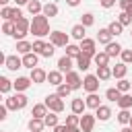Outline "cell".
I'll return each instance as SVG.
<instances>
[{"instance_id":"6da1fadb","label":"cell","mask_w":132,"mask_h":132,"mask_svg":"<svg viewBox=\"0 0 132 132\" xmlns=\"http://www.w3.org/2000/svg\"><path fill=\"white\" fill-rule=\"evenodd\" d=\"M31 33H33L35 37H39V39L52 33V31H50V19H47L43 12L33 16V21H31Z\"/></svg>"},{"instance_id":"7a4b0ae2","label":"cell","mask_w":132,"mask_h":132,"mask_svg":"<svg viewBox=\"0 0 132 132\" xmlns=\"http://www.w3.org/2000/svg\"><path fill=\"white\" fill-rule=\"evenodd\" d=\"M27 103H29V97H27L25 93H16V95H10V97H6V101H4V105H6L10 111H19V109H25V107H27Z\"/></svg>"},{"instance_id":"3957f363","label":"cell","mask_w":132,"mask_h":132,"mask_svg":"<svg viewBox=\"0 0 132 132\" xmlns=\"http://www.w3.org/2000/svg\"><path fill=\"white\" fill-rule=\"evenodd\" d=\"M27 33H31V21L25 19V16H21L19 21H14V35H12V37H16V39H25Z\"/></svg>"},{"instance_id":"277c9868","label":"cell","mask_w":132,"mask_h":132,"mask_svg":"<svg viewBox=\"0 0 132 132\" xmlns=\"http://www.w3.org/2000/svg\"><path fill=\"white\" fill-rule=\"evenodd\" d=\"M43 103L47 105V109H50V111H56V113H62V111H64V107H66V105H64V99H62L58 93L47 95Z\"/></svg>"},{"instance_id":"5b68a950","label":"cell","mask_w":132,"mask_h":132,"mask_svg":"<svg viewBox=\"0 0 132 132\" xmlns=\"http://www.w3.org/2000/svg\"><path fill=\"white\" fill-rule=\"evenodd\" d=\"M50 43H54L56 47H66L70 43V37L64 31H52L50 33Z\"/></svg>"},{"instance_id":"8992f818","label":"cell","mask_w":132,"mask_h":132,"mask_svg":"<svg viewBox=\"0 0 132 132\" xmlns=\"http://www.w3.org/2000/svg\"><path fill=\"white\" fill-rule=\"evenodd\" d=\"M99 76L97 74H87L85 78H82V89L87 91V93H97L99 91Z\"/></svg>"},{"instance_id":"52a82bcc","label":"cell","mask_w":132,"mask_h":132,"mask_svg":"<svg viewBox=\"0 0 132 132\" xmlns=\"http://www.w3.org/2000/svg\"><path fill=\"white\" fill-rule=\"evenodd\" d=\"M78 45H80V52H82V54H87V56H91V58L97 54V41H95V39L85 37L82 41H78Z\"/></svg>"},{"instance_id":"ba28073f","label":"cell","mask_w":132,"mask_h":132,"mask_svg":"<svg viewBox=\"0 0 132 132\" xmlns=\"http://www.w3.org/2000/svg\"><path fill=\"white\" fill-rule=\"evenodd\" d=\"M95 122H97L95 113H87V111H85V113L80 116V128H82V132H93Z\"/></svg>"},{"instance_id":"9c48e42d","label":"cell","mask_w":132,"mask_h":132,"mask_svg":"<svg viewBox=\"0 0 132 132\" xmlns=\"http://www.w3.org/2000/svg\"><path fill=\"white\" fill-rule=\"evenodd\" d=\"M4 66H6L8 70L16 72L19 68H23V58H19L16 54H10V56H6V62H4Z\"/></svg>"},{"instance_id":"30bf717a","label":"cell","mask_w":132,"mask_h":132,"mask_svg":"<svg viewBox=\"0 0 132 132\" xmlns=\"http://www.w3.org/2000/svg\"><path fill=\"white\" fill-rule=\"evenodd\" d=\"M66 82L72 87V91H76V89H80V87H82V78H80V74H78L76 70L66 72Z\"/></svg>"},{"instance_id":"8fae6325","label":"cell","mask_w":132,"mask_h":132,"mask_svg":"<svg viewBox=\"0 0 132 132\" xmlns=\"http://www.w3.org/2000/svg\"><path fill=\"white\" fill-rule=\"evenodd\" d=\"M31 85H33L31 76H16V80H14V91H16V93H25Z\"/></svg>"},{"instance_id":"7c38bea8","label":"cell","mask_w":132,"mask_h":132,"mask_svg":"<svg viewBox=\"0 0 132 132\" xmlns=\"http://www.w3.org/2000/svg\"><path fill=\"white\" fill-rule=\"evenodd\" d=\"M72 66H74V58H70V56H66V54L58 60V70H60V72H64V74H66V72H70V70H72Z\"/></svg>"},{"instance_id":"4fadbf2b","label":"cell","mask_w":132,"mask_h":132,"mask_svg":"<svg viewBox=\"0 0 132 132\" xmlns=\"http://www.w3.org/2000/svg\"><path fill=\"white\" fill-rule=\"evenodd\" d=\"M29 76H31L33 85H41V82H45V80H47V72H45L43 68H39V66H37V68H33Z\"/></svg>"},{"instance_id":"5bb4252c","label":"cell","mask_w":132,"mask_h":132,"mask_svg":"<svg viewBox=\"0 0 132 132\" xmlns=\"http://www.w3.org/2000/svg\"><path fill=\"white\" fill-rule=\"evenodd\" d=\"M70 111H72V113H78V116H82V113L87 111V101H85L82 97H76V99H72V103H70Z\"/></svg>"},{"instance_id":"9a60e30c","label":"cell","mask_w":132,"mask_h":132,"mask_svg":"<svg viewBox=\"0 0 132 132\" xmlns=\"http://www.w3.org/2000/svg\"><path fill=\"white\" fill-rule=\"evenodd\" d=\"M37 62H39V54H35V52H29V54H25L23 56V66L25 68H37Z\"/></svg>"},{"instance_id":"2e32d148","label":"cell","mask_w":132,"mask_h":132,"mask_svg":"<svg viewBox=\"0 0 132 132\" xmlns=\"http://www.w3.org/2000/svg\"><path fill=\"white\" fill-rule=\"evenodd\" d=\"M64 80H66L64 72H60V70H50V72H47V82H50V85L58 87V85H62Z\"/></svg>"},{"instance_id":"e0dca14e","label":"cell","mask_w":132,"mask_h":132,"mask_svg":"<svg viewBox=\"0 0 132 132\" xmlns=\"http://www.w3.org/2000/svg\"><path fill=\"white\" fill-rule=\"evenodd\" d=\"M70 37H74L76 41H82V39L87 37V27H85L82 23H78V25H74V27L70 29Z\"/></svg>"},{"instance_id":"ac0fdd59","label":"cell","mask_w":132,"mask_h":132,"mask_svg":"<svg viewBox=\"0 0 132 132\" xmlns=\"http://www.w3.org/2000/svg\"><path fill=\"white\" fill-rule=\"evenodd\" d=\"M111 116H113V113H111V107H109V105H99V107L95 109V118L101 120V122H107Z\"/></svg>"},{"instance_id":"d6986e66","label":"cell","mask_w":132,"mask_h":132,"mask_svg":"<svg viewBox=\"0 0 132 132\" xmlns=\"http://www.w3.org/2000/svg\"><path fill=\"white\" fill-rule=\"evenodd\" d=\"M91 60H93L91 56H87V54H82V52H80V56L76 58V68H78V70H82V72H87V70L91 68Z\"/></svg>"},{"instance_id":"ffe728a7","label":"cell","mask_w":132,"mask_h":132,"mask_svg":"<svg viewBox=\"0 0 132 132\" xmlns=\"http://www.w3.org/2000/svg\"><path fill=\"white\" fill-rule=\"evenodd\" d=\"M126 72H128V64H126V62H118V64L111 68V74H113V78H118V80L124 78Z\"/></svg>"},{"instance_id":"44dd1931","label":"cell","mask_w":132,"mask_h":132,"mask_svg":"<svg viewBox=\"0 0 132 132\" xmlns=\"http://www.w3.org/2000/svg\"><path fill=\"white\" fill-rule=\"evenodd\" d=\"M14 50H16V54H23V56H25V54L33 52V43H31V41H27V39H19Z\"/></svg>"},{"instance_id":"7402d4cb","label":"cell","mask_w":132,"mask_h":132,"mask_svg":"<svg viewBox=\"0 0 132 132\" xmlns=\"http://www.w3.org/2000/svg\"><path fill=\"white\" fill-rule=\"evenodd\" d=\"M109 54L107 52H97L95 56H93V62H95V66H109Z\"/></svg>"},{"instance_id":"603a6c76","label":"cell","mask_w":132,"mask_h":132,"mask_svg":"<svg viewBox=\"0 0 132 132\" xmlns=\"http://www.w3.org/2000/svg\"><path fill=\"white\" fill-rule=\"evenodd\" d=\"M27 126H29V130H31V132H43V128H45V122H43L41 118H31Z\"/></svg>"},{"instance_id":"cb8c5ba5","label":"cell","mask_w":132,"mask_h":132,"mask_svg":"<svg viewBox=\"0 0 132 132\" xmlns=\"http://www.w3.org/2000/svg\"><path fill=\"white\" fill-rule=\"evenodd\" d=\"M27 10H29V14H41L43 12V4H41V0H29V4H27Z\"/></svg>"},{"instance_id":"d4e9b609","label":"cell","mask_w":132,"mask_h":132,"mask_svg":"<svg viewBox=\"0 0 132 132\" xmlns=\"http://www.w3.org/2000/svg\"><path fill=\"white\" fill-rule=\"evenodd\" d=\"M43 14H45L47 19L58 16V4H56V2H45V4H43Z\"/></svg>"},{"instance_id":"484cf974","label":"cell","mask_w":132,"mask_h":132,"mask_svg":"<svg viewBox=\"0 0 132 132\" xmlns=\"http://www.w3.org/2000/svg\"><path fill=\"white\" fill-rule=\"evenodd\" d=\"M111 33H109V29L105 27V29H99V33H97V41L101 43V45H107V43H111Z\"/></svg>"},{"instance_id":"4316f807","label":"cell","mask_w":132,"mask_h":132,"mask_svg":"<svg viewBox=\"0 0 132 132\" xmlns=\"http://www.w3.org/2000/svg\"><path fill=\"white\" fill-rule=\"evenodd\" d=\"M122 50H124V47H122L118 41H111V43H107V45H105V52L109 54V58H116V56H120V54H122Z\"/></svg>"},{"instance_id":"83f0119b","label":"cell","mask_w":132,"mask_h":132,"mask_svg":"<svg viewBox=\"0 0 132 132\" xmlns=\"http://www.w3.org/2000/svg\"><path fill=\"white\" fill-rule=\"evenodd\" d=\"M85 101H87V107H89V109H97V107L101 105V99H99L97 93H89V95L85 97Z\"/></svg>"},{"instance_id":"f1b7e54d","label":"cell","mask_w":132,"mask_h":132,"mask_svg":"<svg viewBox=\"0 0 132 132\" xmlns=\"http://www.w3.org/2000/svg\"><path fill=\"white\" fill-rule=\"evenodd\" d=\"M31 116L33 118H45L47 116V105L45 103H37V105H33V109H31Z\"/></svg>"},{"instance_id":"f546056e","label":"cell","mask_w":132,"mask_h":132,"mask_svg":"<svg viewBox=\"0 0 132 132\" xmlns=\"http://www.w3.org/2000/svg\"><path fill=\"white\" fill-rule=\"evenodd\" d=\"M10 89H14V80L6 78V76H0V93H10Z\"/></svg>"},{"instance_id":"4dcf8cb0","label":"cell","mask_w":132,"mask_h":132,"mask_svg":"<svg viewBox=\"0 0 132 132\" xmlns=\"http://www.w3.org/2000/svg\"><path fill=\"white\" fill-rule=\"evenodd\" d=\"M122 97V91H118V87H111V89H107L105 91V99L107 101H111V103H118V99Z\"/></svg>"},{"instance_id":"1f68e13d","label":"cell","mask_w":132,"mask_h":132,"mask_svg":"<svg viewBox=\"0 0 132 132\" xmlns=\"http://www.w3.org/2000/svg\"><path fill=\"white\" fill-rule=\"evenodd\" d=\"M107 29H109V33H111L113 37H118V35H122V31H124V25H122L120 21H111V23L107 25Z\"/></svg>"},{"instance_id":"d6a6232c","label":"cell","mask_w":132,"mask_h":132,"mask_svg":"<svg viewBox=\"0 0 132 132\" xmlns=\"http://www.w3.org/2000/svg\"><path fill=\"white\" fill-rule=\"evenodd\" d=\"M97 76H99V80H109L113 74H111L109 66H97Z\"/></svg>"},{"instance_id":"836d02e7","label":"cell","mask_w":132,"mask_h":132,"mask_svg":"<svg viewBox=\"0 0 132 132\" xmlns=\"http://www.w3.org/2000/svg\"><path fill=\"white\" fill-rule=\"evenodd\" d=\"M118 105H120V109H130L132 107V95L122 93V97L118 99Z\"/></svg>"},{"instance_id":"e575fe53","label":"cell","mask_w":132,"mask_h":132,"mask_svg":"<svg viewBox=\"0 0 132 132\" xmlns=\"http://www.w3.org/2000/svg\"><path fill=\"white\" fill-rule=\"evenodd\" d=\"M43 122H45L47 128H56L58 126V113L56 111H47V116L43 118Z\"/></svg>"},{"instance_id":"d590c367","label":"cell","mask_w":132,"mask_h":132,"mask_svg":"<svg viewBox=\"0 0 132 132\" xmlns=\"http://www.w3.org/2000/svg\"><path fill=\"white\" fill-rule=\"evenodd\" d=\"M56 93H58V95H60L62 99H66V97H68V95L72 93V87H70V85H68V82L64 80L62 85H58V91H56Z\"/></svg>"},{"instance_id":"8d00e7d4","label":"cell","mask_w":132,"mask_h":132,"mask_svg":"<svg viewBox=\"0 0 132 132\" xmlns=\"http://www.w3.org/2000/svg\"><path fill=\"white\" fill-rule=\"evenodd\" d=\"M66 56H70V58H78L80 56V45H74V43H68L66 45Z\"/></svg>"},{"instance_id":"74e56055","label":"cell","mask_w":132,"mask_h":132,"mask_svg":"<svg viewBox=\"0 0 132 132\" xmlns=\"http://www.w3.org/2000/svg\"><path fill=\"white\" fill-rule=\"evenodd\" d=\"M116 87H118V91H122V93H128V91H132V80H126V78H120Z\"/></svg>"},{"instance_id":"f35d334b","label":"cell","mask_w":132,"mask_h":132,"mask_svg":"<svg viewBox=\"0 0 132 132\" xmlns=\"http://www.w3.org/2000/svg\"><path fill=\"white\" fill-rule=\"evenodd\" d=\"M130 118H132V113H130V109H120V113H118V122L120 124H130Z\"/></svg>"},{"instance_id":"ab89813d","label":"cell","mask_w":132,"mask_h":132,"mask_svg":"<svg viewBox=\"0 0 132 132\" xmlns=\"http://www.w3.org/2000/svg\"><path fill=\"white\" fill-rule=\"evenodd\" d=\"M118 21H120V23H122L124 27H128V25H132V16H130V14L126 12V10H122V12L118 14Z\"/></svg>"},{"instance_id":"60d3db41","label":"cell","mask_w":132,"mask_h":132,"mask_svg":"<svg viewBox=\"0 0 132 132\" xmlns=\"http://www.w3.org/2000/svg\"><path fill=\"white\" fill-rule=\"evenodd\" d=\"M80 23H82L85 27H93V25H95V16H93L91 12H85V14L80 16Z\"/></svg>"},{"instance_id":"b9f144b4","label":"cell","mask_w":132,"mask_h":132,"mask_svg":"<svg viewBox=\"0 0 132 132\" xmlns=\"http://www.w3.org/2000/svg\"><path fill=\"white\" fill-rule=\"evenodd\" d=\"M2 33H4V35H14V21H4Z\"/></svg>"},{"instance_id":"7bdbcfd3","label":"cell","mask_w":132,"mask_h":132,"mask_svg":"<svg viewBox=\"0 0 132 132\" xmlns=\"http://www.w3.org/2000/svg\"><path fill=\"white\" fill-rule=\"evenodd\" d=\"M54 52H56V45H54V43H45V47L41 50V54H39V56H43V58H52V56H54Z\"/></svg>"},{"instance_id":"ee69618b","label":"cell","mask_w":132,"mask_h":132,"mask_svg":"<svg viewBox=\"0 0 132 132\" xmlns=\"http://www.w3.org/2000/svg\"><path fill=\"white\" fill-rule=\"evenodd\" d=\"M66 126H80V116H78V113L66 116Z\"/></svg>"},{"instance_id":"f6af8a7d","label":"cell","mask_w":132,"mask_h":132,"mask_svg":"<svg viewBox=\"0 0 132 132\" xmlns=\"http://www.w3.org/2000/svg\"><path fill=\"white\" fill-rule=\"evenodd\" d=\"M43 47H45V41L37 37V39L33 41V52H35V54H41V50H43Z\"/></svg>"},{"instance_id":"bcb514c9","label":"cell","mask_w":132,"mask_h":132,"mask_svg":"<svg viewBox=\"0 0 132 132\" xmlns=\"http://www.w3.org/2000/svg\"><path fill=\"white\" fill-rule=\"evenodd\" d=\"M120 58H122V62H126V64H132V50H122Z\"/></svg>"},{"instance_id":"7dc6e473","label":"cell","mask_w":132,"mask_h":132,"mask_svg":"<svg viewBox=\"0 0 132 132\" xmlns=\"http://www.w3.org/2000/svg\"><path fill=\"white\" fill-rule=\"evenodd\" d=\"M10 14H12V8H10V6H2V10H0V16H2L4 21H10Z\"/></svg>"},{"instance_id":"c3c4849f","label":"cell","mask_w":132,"mask_h":132,"mask_svg":"<svg viewBox=\"0 0 132 132\" xmlns=\"http://www.w3.org/2000/svg\"><path fill=\"white\" fill-rule=\"evenodd\" d=\"M21 16H23V10H21L19 6H14V8H12V14H10V21H19Z\"/></svg>"},{"instance_id":"681fc988","label":"cell","mask_w":132,"mask_h":132,"mask_svg":"<svg viewBox=\"0 0 132 132\" xmlns=\"http://www.w3.org/2000/svg\"><path fill=\"white\" fill-rule=\"evenodd\" d=\"M6 113H8V107H6V105H0V122H4V120L8 118Z\"/></svg>"},{"instance_id":"f907efd6","label":"cell","mask_w":132,"mask_h":132,"mask_svg":"<svg viewBox=\"0 0 132 132\" xmlns=\"http://www.w3.org/2000/svg\"><path fill=\"white\" fill-rule=\"evenodd\" d=\"M99 4H101L103 8H111V6L116 4V0H99Z\"/></svg>"},{"instance_id":"816d5d0a","label":"cell","mask_w":132,"mask_h":132,"mask_svg":"<svg viewBox=\"0 0 132 132\" xmlns=\"http://www.w3.org/2000/svg\"><path fill=\"white\" fill-rule=\"evenodd\" d=\"M118 2H120V8L122 10H126L128 6H132V0H118Z\"/></svg>"},{"instance_id":"f5cc1de1","label":"cell","mask_w":132,"mask_h":132,"mask_svg":"<svg viewBox=\"0 0 132 132\" xmlns=\"http://www.w3.org/2000/svg\"><path fill=\"white\" fill-rule=\"evenodd\" d=\"M54 132H68V126H66V124H58V126L54 128Z\"/></svg>"},{"instance_id":"db71d44e","label":"cell","mask_w":132,"mask_h":132,"mask_svg":"<svg viewBox=\"0 0 132 132\" xmlns=\"http://www.w3.org/2000/svg\"><path fill=\"white\" fill-rule=\"evenodd\" d=\"M68 132H82L80 126H68Z\"/></svg>"},{"instance_id":"11a10c76","label":"cell","mask_w":132,"mask_h":132,"mask_svg":"<svg viewBox=\"0 0 132 132\" xmlns=\"http://www.w3.org/2000/svg\"><path fill=\"white\" fill-rule=\"evenodd\" d=\"M66 4L74 8V6H78V4H80V0H66Z\"/></svg>"},{"instance_id":"9f6ffc18","label":"cell","mask_w":132,"mask_h":132,"mask_svg":"<svg viewBox=\"0 0 132 132\" xmlns=\"http://www.w3.org/2000/svg\"><path fill=\"white\" fill-rule=\"evenodd\" d=\"M120 132H132V126H130V124H126V126H124Z\"/></svg>"},{"instance_id":"6f0895ef","label":"cell","mask_w":132,"mask_h":132,"mask_svg":"<svg viewBox=\"0 0 132 132\" xmlns=\"http://www.w3.org/2000/svg\"><path fill=\"white\" fill-rule=\"evenodd\" d=\"M14 2H16V6H23V4L27 6V4H29V0H14Z\"/></svg>"},{"instance_id":"680465c9","label":"cell","mask_w":132,"mask_h":132,"mask_svg":"<svg viewBox=\"0 0 132 132\" xmlns=\"http://www.w3.org/2000/svg\"><path fill=\"white\" fill-rule=\"evenodd\" d=\"M8 2H10V0H0V4H2V6H8Z\"/></svg>"},{"instance_id":"91938a15","label":"cell","mask_w":132,"mask_h":132,"mask_svg":"<svg viewBox=\"0 0 132 132\" xmlns=\"http://www.w3.org/2000/svg\"><path fill=\"white\" fill-rule=\"evenodd\" d=\"M126 12H128V14L132 16V6H128V8H126Z\"/></svg>"},{"instance_id":"94428289","label":"cell","mask_w":132,"mask_h":132,"mask_svg":"<svg viewBox=\"0 0 132 132\" xmlns=\"http://www.w3.org/2000/svg\"><path fill=\"white\" fill-rule=\"evenodd\" d=\"M130 126H132V118H130Z\"/></svg>"},{"instance_id":"6125c7cd","label":"cell","mask_w":132,"mask_h":132,"mask_svg":"<svg viewBox=\"0 0 132 132\" xmlns=\"http://www.w3.org/2000/svg\"><path fill=\"white\" fill-rule=\"evenodd\" d=\"M130 35H132V33H130Z\"/></svg>"}]
</instances>
